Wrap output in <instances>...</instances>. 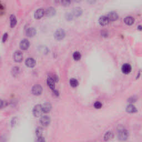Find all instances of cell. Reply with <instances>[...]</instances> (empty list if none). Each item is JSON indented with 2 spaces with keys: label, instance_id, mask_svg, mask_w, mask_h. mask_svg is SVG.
Listing matches in <instances>:
<instances>
[{
  "label": "cell",
  "instance_id": "6da1fadb",
  "mask_svg": "<svg viewBox=\"0 0 142 142\" xmlns=\"http://www.w3.org/2000/svg\"><path fill=\"white\" fill-rule=\"evenodd\" d=\"M129 137V133L124 128L119 129L118 133V139L121 141H126Z\"/></svg>",
  "mask_w": 142,
  "mask_h": 142
},
{
  "label": "cell",
  "instance_id": "7a4b0ae2",
  "mask_svg": "<svg viewBox=\"0 0 142 142\" xmlns=\"http://www.w3.org/2000/svg\"><path fill=\"white\" fill-rule=\"evenodd\" d=\"M33 116L36 117H38L42 115L43 112L42 105L41 104H37L33 107V110H32Z\"/></svg>",
  "mask_w": 142,
  "mask_h": 142
},
{
  "label": "cell",
  "instance_id": "3957f363",
  "mask_svg": "<svg viewBox=\"0 0 142 142\" xmlns=\"http://www.w3.org/2000/svg\"><path fill=\"white\" fill-rule=\"evenodd\" d=\"M66 36V32L63 29H58L54 33V36L57 40H61L64 38Z\"/></svg>",
  "mask_w": 142,
  "mask_h": 142
},
{
  "label": "cell",
  "instance_id": "277c9868",
  "mask_svg": "<svg viewBox=\"0 0 142 142\" xmlns=\"http://www.w3.org/2000/svg\"><path fill=\"white\" fill-rule=\"evenodd\" d=\"M43 90L42 86L40 84H35L32 88V93L33 95H41Z\"/></svg>",
  "mask_w": 142,
  "mask_h": 142
},
{
  "label": "cell",
  "instance_id": "5b68a950",
  "mask_svg": "<svg viewBox=\"0 0 142 142\" xmlns=\"http://www.w3.org/2000/svg\"><path fill=\"white\" fill-rule=\"evenodd\" d=\"M40 122L42 126H47L50 124L51 118L48 116H43L41 117Z\"/></svg>",
  "mask_w": 142,
  "mask_h": 142
},
{
  "label": "cell",
  "instance_id": "8992f818",
  "mask_svg": "<svg viewBox=\"0 0 142 142\" xmlns=\"http://www.w3.org/2000/svg\"><path fill=\"white\" fill-rule=\"evenodd\" d=\"M13 58L16 62H21L23 59V54L20 51H16L13 55Z\"/></svg>",
  "mask_w": 142,
  "mask_h": 142
},
{
  "label": "cell",
  "instance_id": "52a82bcc",
  "mask_svg": "<svg viewBox=\"0 0 142 142\" xmlns=\"http://www.w3.org/2000/svg\"><path fill=\"white\" fill-rule=\"evenodd\" d=\"M44 14H45V11H44L43 8H38L35 11V14H34V17H35L36 19H40L44 16Z\"/></svg>",
  "mask_w": 142,
  "mask_h": 142
},
{
  "label": "cell",
  "instance_id": "ba28073f",
  "mask_svg": "<svg viewBox=\"0 0 142 142\" xmlns=\"http://www.w3.org/2000/svg\"><path fill=\"white\" fill-rule=\"evenodd\" d=\"M55 80L54 79V78L52 77L49 76L48 77L47 80V84L48 85V87L50 88L51 89H52L53 91H54L55 89Z\"/></svg>",
  "mask_w": 142,
  "mask_h": 142
},
{
  "label": "cell",
  "instance_id": "9c48e42d",
  "mask_svg": "<svg viewBox=\"0 0 142 142\" xmlns=\"http://www.w3.org/2000/svg\"><path fill=\"white\" fill-rule=\"evenodd\" d=\"M20 47L23 50H26L30 47V42L27 39H23L21 41Z\"/></svg>",
  "mask_w": 142,
  "mask_h": 142
},
{
  "label": "cell",
  "instance_id": "30bf717a",
  "mask_svg": "<svg viewBox=\"0 0 142 142\" xmlns=\"http://www.w3.org/2000/svg\"><path fill=\"white\" fill-rule=\"evenodd\" d=\"M131 67L128 63H125L122 67V71L123 73L127 74L131 73Z\"/></svg>",
  "mask_w": 142,
  "mask_h": 142
},
{
  "label": "cell",
  "instance_id": "8fae6325",
  "mask_svg": "<svg viewBox=\"0 0 142 142\" xmlns=\"http://www.w3.org/2000/svg\"><path fill=\"white\" fill-rule=\"evenodd\" d=\"M107 17L108 18L109 21H114L118 18V15L117 13L114 11L110 12L108 13Z\"/></svg>",
  "mask_w": 142,
  "mask_h": 142
},
{
  "label": "cell",
  "instance_id": "7c38bea8",
  "mask_svg": "<svg viewBox=\"0 0 142 142\" xmlns=\"http://www.w3.org/2000/svg\"><path fill=\"white\" fill-rule=\"evenodd\" d=\"M56 11L55 8L53 7H49L47 8L45 11L46 16L48 17H51L54 16V15L56 14Z\"/></svg>",
  "mask_w": 142,
  "mask_h": 142
},
{
  "label": "cell",
  "instance_id": "4fadbf2b",
  "mask_svg": "<svg viewBox=\"0 0 142 142\" xmlns=\"http://www.w3.org/2000/svg\"><path fill=\"white\" fill-rule=\"evenodd\" d=\"M98 22L101 26H106L109 23V20L107 16H102L99 18Z\"/></svg>",
  "mask_w": 142,
  "mask_h": 142
},
{
  "label": "cell",
  "instance_id": "5bb4252c",
  "mask_svg": "<svg viewBox=\"0 0 142 142\" xmlns=\"http://www.w3.org/2000/svg\"><path fill=\"white\" fill-rule=\"evenodd\" d=\"M51 109H52V105L50 103L46 102L42 105V109L43 113H48L50 112Z\"/></svg>",
  "mask_w": 142,
  "mask_h": 142
},
{
  "label": "cell",
  "instance_id": "9a60e30c",
  "mask_svg": "<svg viewBox=\"0 0 142 142\" xmlns=\"http://www.w3.org/2000/svg\"><path fill=\"white\" fill-rule=\"evenodd\" d=\"M25 64L28 67L33 68L36 65V61L32 58H28L26 60Z\"/></svg>",
  "mask_w": 142,
  "mask_h": 142
},
{
  "label": "cell",
  "instance_id": "2e32d148",
  "mask_svg": "<svg viewBox=\"0 0 142 142\" xmlns=\"http://www.w3.org/2000/svg\"><path fill=\"white\" fill-rule=\"evenodd\" d=\"M26 34L29 37H33L36 34V30L35 28H33V27H30V28H28L26 30Z\"/></svg>",
  "mask_w": 142,
  "mask_h": 142
},
{
  "label": "cell",
  "instance_id": "e0dca14e",
  "mask_svg": "<svg viewBox=\"0 0 142 142\" xmlns=\"http://www.w3.org/2000/svg\"><path fill=\"white\" fill-rule=\"evenodd\" d=\"M126 112L129 113H134L137 112V109L132 104H130L126 108Z\"/></svg>",
  "mask_w": 142,
  "mask_h": 142
},
{
  "label": "cell",
  "instance_id": "ac0fdd59",
  "mask_svg": "<svg viewBox=\"0 0 142 142\" xmlns=\"http://www.w3.org/2000/svg\"><path fill=\"white\" fill-rule=\"evenodd\" d=\"M82 13V10L81 9V8L80 7H76L73 8L72 12V14L73 16H76V17H79L81 16Z\"/></svg>",
  "mask_w": 142,
  "mask_h": 142
},
{
  "label": "cell",
  "instance_id": "d6986e66",
  "mask_svg": "<svg viewBox=\"0 0 142 142\" xmlns=\"http://www.w3.org/2000/svg\"><path fill=\"white\" fill-rule=\"evenodd\" d=\"M134 18L131 16H126L124 19V23L128 26L132 25L134 23Z\"/></svg>",
  "mask_w": 142,
  "mask_h": 142
},
{
  "label": "cell",
  "instance_id": "ffe728a7",
  "mask_svg": "<svg viewBox=\"0 0 142 142\" xmlns=\"http://www.w3.org/2000/svg\"><path fill=\"white\" fill-rule=\"evenodd\" d=\"M114 137V134L112 131H108L104 136V140L105 141H108Z\"/></svg>",
  "mask_w": 142,
  "mask_h": 142
},
{
  "label": "cell",
  "instance_id": "44dd1931",
  "mask_svg": "<svg viewBox=\"0 0 142 142\" xmlns=\"http://www.w3.org/2000/svg\"><path fill=\"white\" fill-rule=\"evenodd\" d=\"M10 26L12 28L14 27L17 23V20L15 15H11L10 16Z\"/></svg>",
  "mask_w": 142,
  "mask_h": 142
},
{
  "label": "cell",
  "instance_id": "7402d4cb",
  "mask_svg": "<svg viewBox=\"0 0 142 142\" xmlns=\"http://www.w3.org/2000/svg\"><path fill=\"white\" fill-rule=\"evenodd\" d=\"M43 132V130L42 128L40 127V126L37 127V129H36V134L37 138L42 137Z\"/></svg>",
  "mask_w": 142,
  "mask_h": 142
},
{
  "label": "cell",
  "instance_id": "603a6c76",
  "mask_svg": "<svg viewBox=\"0 0 142 142\" xmlns=\"http://www.w3.org/2000/svg\"><path fill=\"white\" fill-rule=\"evenodd\" d=\"M73 58L74 60L79 61L81 58V54L78 51L74 52L73 54Z\"/></svg>",
  "mask_w": 142,
  "mask_h": 142
},
{
  "label": "cell",
  "instance_id": "cb8c5ba5",
  "mask_svg": "<svg viewBox=\"0 0 142 142\" xmlns=\"http://www.w3.org/2000/svg\"><path fill=\"white\" fill-rule=\"evenodd\" d=\"M69 84L71 87H76L78 85V82L77 80L75 79V78H72V79H70Z\"/></svg>",
  "mask_w": 142,
  "mask_h": 142
},
{
  "label": "cell",
  "instance_id": "d4e9b609",
  "mask_svg": "<svg viewBox=\"0 0 142 142\" xmlns=\"http://www.w3.org/2000/svg\"><path fill=\"white\" fill-rule=\"evenodd\" d=\"M19 68L17 67H15L14 68H12V70L11 71L12 74L13 75V76H17L19 73Z\"/></svg>",
  "mask_w": 142,
  "mask_h": 142
},
{
  "label": "cell",
  "instance_id": "484cf974",
  "mask_svg": "<svg viewBox=\"0 0 142 142\" xmlns=\"http://www.w3.org/2000/svg\"><path fill=\"white\" fill-rule=\"evenodd\" d=\"M102 107V104L99 101L95 102V103H94V107L96 109H100Z\"/></svg>",
  "mask_w": 142,
  "mask_h": 142
},
{
  "label": "cell",
  "instance_id": "4316f807",
  "mask_svg": "<svg viewBox=\"0 0 142 142\" xmlns=\"http://www.w3.org/2000/svg\"><path fill=\"white\" fill-rule=\"evenodd\" d=\"M137 97H135V96H132V97H131L130 98H129V99L128 100V102L130 103H134L137 101Z\"/></svg>",
  "mask_w": 142,
  "mask_h": 142
},
{
  "label": "cell",
  "instance_id": "83f0119b",
  "mask_svg": "<svg viewBox=\"0 0 142 142\" xmlns=\"http://www.w3.org/2000/svg\"><path fill=\"white\" fill-rule=\"evenodd\" d=\"M73 15L72 14V13H67L66 14V18L67 20H71L73 18Z\"/></svg>",
  "mask_w": 142,
  "mask_h": 142
},
{
  "label": "cell",
  "instance_id": "f1b7e54d",
  "mask_svg": "<svg viewBox=\"0 0 142 142\" xmlns=\"http://www.w3.org/2000/svg\"><path fill=\"white\" fill-rule=\"evenodd\" d=\"M63 6H68L70 4V3H71V1H63L61 2Z\"/></svg>",
  "mask_w": 142,
  "mask_h": 142
},
{
  "label": "cell",
  "instance_id": "f546056e",
  "mask_svg": "<svg viewBox=\"0 0 142 142\" xmlns=\"http://www.w3.org/2000/svg\"><path fill=\"white\" fill-rule=\"evenodd\" d=\"M7 102L5 101V100H1V108H2L3 107H5L7 105Z\"/></svg>",
  "mask_w": 142,
  "mask_h": 142
},
{
  "label": "cell",
  "instance_id": "4dcf8cb0",
  "mask_svg": "<svg viewBox=\"0 0 142 142\" xmlns=\"http://www.w3.org/2000/svg\"><path fill=\"white\" fill-rule=\"evenodd\" d=\"M16 123H17V118L15 117L13 118H12V121H11L12 126H14L16 124Z\"/></svg>",
  "mask_w": 142,
  "mask_h": 142
},
{
  "label": "cell",
  "instance_id": "1f68e13d",
  "mask_svg": "<svg viewBox=\"0 0 142 142\" xmlns=\"http://www.w3.org/2000/svg\"><path fill=\"white\" fill-rule=\"evenodd\" d=\"M37 142H46V140L44 137H40L37 138Z\"/></svg>",
  "mask_w": 142,
  "mask_h": 142
},
{
  "label": "cell",
  "instance_id": "d6a6232c",
  "mask_svg": "<svg viewBox=\"0 0 142 142\" xmlns=\"http://www.w3.org/2000/svg\"><path fill=\"white\" fill-rule=\"evenodd\" d=\"M7 38H8V34L7 33H4V35H3V37H2V42H5V41L7 40Z\"/></svg>",
  "mask_w": 142,
  "mask_h": 142
},
{
  "label": "cell",
  "instance_id": "836d02e7",
  "mask_svg": "<svg viewBox=\"0 0 142 142\" xmlns=\"http://www.w3.org/2000/svg\"><path fill=\"white\" fill-rule=\"evenodd\" d=\"M138 30L139 31H142V26L139 25V26L138 27Z\"/></svg>",
  "mask_w": 142,
  "mask_h": 142
}]
</instances>
